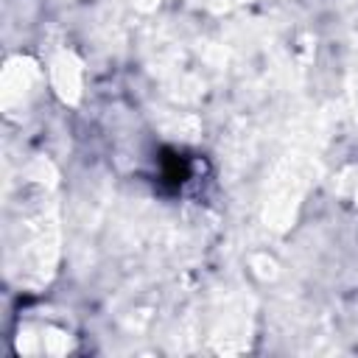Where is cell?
<instances>
[{"mask_svg":"<svg viewBox=\"0 0 358 358\" xmlns=\"http://www.w3.org/2000/svg\"><path fill=\"white\" fill-rule=\"evenodd\" d=\"M42 162L25 171L3 213V266L14 285L39 291L50 282L59 257V218L53 179H45Z\"/></svg>","mask_w":358,"mask_h":358,"instance_id":"cell-1","label":"cell"},{"mask_svg":"<svg viewBox=\"0 0 358 358\" xmlns=\"http://www.w3.org/2000/svg\"><path fill=\"white\" fill-rule=\"evenodd\" d=\"M45 87V73L39 70L36 62H31L28 56H14L6 62L3 67V81H0V95H3V112L11 115H22L36 95Z\"/></svg>","mask_w":358,"mask_h":358,"instance_id":"cell-2","label":"cell"},{"mask_svg":"<svg viewBox=\"0 0 358 358\" xmlns=\"http://www.w3.org/2000/svg\"><path fill=\"white\" fill-rule=\"evenodd\" d=\"M50 87L67 103L81 95V64L73 59V53H59L50 62Z\"/></svg>","mask_w":358,"mask_h":358,"instance_id":"cell-3","label":"cell"}]
</instances>
